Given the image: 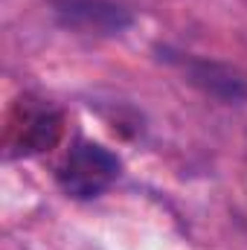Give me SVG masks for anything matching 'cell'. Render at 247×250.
Instances as JSON below:
<instances>
[{
	"mask_svg": "<svg viewBox=\"0 0 247 250\" xmlns=\"http://www.w3.org/2000/svg\"><path fill=\"white\" fill-rule=\"evenodd\" d=\"M120 172L123 160L111 148L93 140H76L59 166V187L76 201H90L111 187L120 178Z\"/></svg>",
	"mask_w": 247,
	"mask_h": 250,
	"instance_id": "1",
	"label": "cell"
},
{
	"mask_svg": "<svg viewBox=\"0 0 247 250\" xmlns=\"http://www.w3.org/2000/svg\"><path fill=\"white\" fill-rule=\"evenodd\" d=\"M56 21L82 35H120L134 23V15L111 0H50Z\"/></svg>",
	"mask_w": 247,
	"mask_h": 250,
	"instance_id": "2",
	"label": "cell"
},
{
	"mask_svg": "<svg viewBox=\"0 0 247 250\" xmlns=\"http://www.w3.org/2000/svg\"><path fill=\"white\" fill-rule=\"evenodd\" d=\"M175 67H181L189 84L204 90L206 96L218 102H247V79L233 70L230 64L206 62V59H192V56H166Z\"/></svg>",
	"mask_w": 247,
	"mask_h": 250,
	"instance_id": "3",
	"label": "cell"
},
{
	"mask_svg": "<svg viewBox=\"0 0 247 250\" xmlns=\"http://www.w3.org/2000/svg\"><path fill=\"white\" fill-rule=\"evenodd\" d=\"M62 137V117L56 111H38V114H29L26 125H23V134H21V154H38V151H47L59 143Z\"/></svg>",
	"mask_w": 247,
	"mask_h": 250,
	"instance_id": "4",
	"label": "cell"
}]
</instances>
